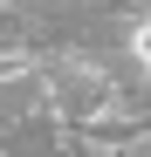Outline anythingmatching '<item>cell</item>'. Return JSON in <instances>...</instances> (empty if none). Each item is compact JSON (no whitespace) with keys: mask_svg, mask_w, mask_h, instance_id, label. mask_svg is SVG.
Returning <instances> with one entry per match:
<instances>
[{"mask_svg":"<svg viewBox=\"0 0 151 157\" xmlns=\"http://www.w3.org/2000/svg\"><path fill=\"white\" fill-rule=\"evenodd\" d=\"M41 89H48V109L69 130H83L96 116H117V109H144V96L124 82L110 62H96L89 48H55V55L41 62Z\"/></svg>","mask_w":151,"mask_h":157,"instance_id":"cell-1","label":"cell"}]
</instances>
